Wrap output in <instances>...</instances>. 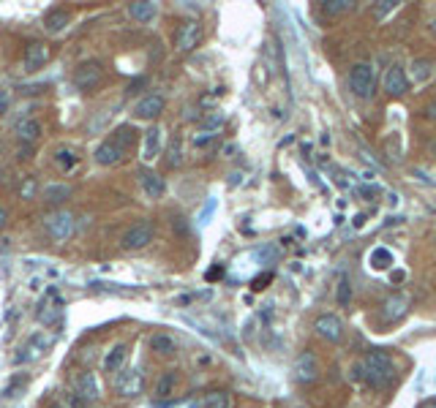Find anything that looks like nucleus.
<instances>
[{
  "mask_svg": "<svg viewBox=\"0 0 436 408\" xmlns=\"http://www.w3.org/2000/svg\"><path fill=\"white\" fill-rule=\"evenodd\" d=\"M352 379L368 384L371 389H387L395 379V365L385 351H371L352 365Z\"/></svg>",
  "mask_w": 436,
  "mask_h": 408,
  "instance_id": "nucleus-1",
  "label": "nucleus"
},
{
  "mask_svg": "<svg viewBox=\"0 0 436 408\" xmlns=\"http://www.w3.org/2000/svg\"><path fill=\"white\" fill-rule=\"evenodd\" d=\"M44 229L50 234L55 242H66L74 237V229H77V221L69 210H55L44 218Z\"/></svg>",
  "mask_w": 436,
  "mask_h": 408,
  "instance_id": "nucleus-2",
  "label": "nucleus"
},
{
  "mask_svg": "<svg viewBox=\"0 0 436 408\" xmlns=\"http://www.w3.org/2000/svg\"><path fill=\"white\" fill-rule=\"evenodd\" d=\"M349 90L363 99V101H368L371 96H374V87H377V79H374V68L368 66V63H355L352 68H349Z\"/></svg>",
  "mask_w": 436,
  "mask_h": 408,
  "instance_id": "nucleus-3",
  "label": "nucleus"
},
{
  "mask_svg": "<svg viewBox=\"0 0 436 408\" xmlns=\"http://www.w3.org/2000/svg\"><path fill=\"white\" fill-rule=\"evenodd\" d=\"M104 79V66L99 60H87V63H79L77 71H74V85L82 93H90L101 85Z\"/></svg>",
  "mask_w": 436,
  "mask_h": 408,
  "instance_id": "nucleus-4",
  "label": "nucleus"
},
{
  "mask_svg": "<svg viewBox=\"0 0 436 408\" xmlns=\"http://www.w3.org/2000/svg\"><path fill=\"white\" fill-rule=\"evenodd\" d=\"M150 242H153V224H148V221L134 224V226L126 229V234L120 237V248H123V251H142V248H148Z\"/></svg>",
  "mask_w": 436,
  "mask_h": 408,
  "instance_id": "nucleus-5",
  "label": "nucleus"
},
{
  "mask_svg": "<svg viewBox=\"0 0 436 408\" xmlns=\"http://www.w3.org/2000/svg\"><path fill=\"white\" fill-rule=\"evenodd\" d=\"M314 332H316V337H322L328 343H341L344 340V321L335 313H322L314 321Z\"/></svg>",
  "mask_w": 436,
  "mask_h": 408,
  "instance_id": "nucleus-6",
  "label": "nucleus"
},
{
  "mask_svg": "<svg viewBox=\"0 0 436 408\" xmlns=\"http://www.w3.org/2000/svg\"><path fill=\"white\" fill-rule=\"evenodd\" d=\"M292 376H295V381L303 384V386H308V384H316V379H319V359H316V354L303 351L300 357L295 359Z\"/></svg>",
  "mask_w": 436,
  "mask_h": 408,
  "instance_id": "nucleus-7",
  "label": "nucleus"
},
{
  "mask_svg": "<svg viewBox=\"0 0 436 408\" xmlns=\"http://www.w3.org/2000/svg\"><path fill=\"white\" fill-rule=\"evenodd\" d=\"M115 389H118L120 398H139L145 392V376H142V370L139 367H131L126 373H120L118 381H115Z\"/></svg>",
  "mask_w": 436,
  "mask_h": 408,
  "instance_id": "nucleus-8",
  "label": "nucleus"
},
{
  "mask_svg": "<svg viewBox=\"0 0 436 408\" xmlns=\"http://www.w3.org/2000/svg\"><path fill=\"white\" fill-rule=\"evenodd\" d=\"M50 63V44H44V41H30L25 47V54H22V66H25V71H38V68H44Z\"/></svg>",
  "mask_w": 436,
  "mask_h": 408,
  "instance_id": "nucleus-9",
  "label": "nucleus"
},
{
  "mask_svg": "<svg viewBox=\"0 0 436 408\" xmlns=\"http://www.w3.org/2000/svg\"><path fill=\"white\" fill-rule=\"evenodd\" d=\"M407 90H409L407 68H404L401 63H393L385 74V93L387 96H393V99H398V96H404Z\"/></svg>",
  "mask_w": 436,
  "mask_h": 408,
  "instance_id": "nucleus-10",
  "label": "nucleus"
},
{
  "mask_svg": "<svg viewBox=\"0 0 436 408\" xmlns=\"http://www.w3.org/2000/svg\"><path fill=\"white\" fill-rule=\"evenodd\" d=\"M199 38H202V25H199L197 20H188V22H183V25L178 27V36H175V44H178V52H191V50H197Z\"/></svg>",
  "mask_w": 436,
  "mask_h": 408,
  "instance_id": "nucleus-11",
  "label": "nucleus"
},
{
  "mask_svg": "<svg viewBox=\"0 0 436 408\" xmlns=\"http://www.w3.org/2000/svg\"><path fill=\"white\" fill-rule=\"evenodd\" d=\"M164 106H167V99H164L161 93H148L145 99L136 101L134 115H136L139 120H155V117L164 112Z\"/></svg>",
  "mask_w": 436,
  "mask_h": 408,
  "instance_id": "nucleus-12",
  "label": "nucleus"
},
{
  "mask_svg": "<svg viewBox=\"0 0 436 408\" xmlns=\"http://www.w3.org/2000/svg\"><path fill=\"white\" fill-rule=\"evenodd\" d=\"M74 395L82 398L85 403H93V400H99V381H96V376L93 373H79L77 379H74Z\"/></svg>",
  "mask_w": 436,
  "mask_h": 408,
  "instance_id": "nucleus-13",
  "label": "nucleus"
},
{
  "mask_svg": "<svg viewBox=\"0 0 436 408\" xmlns=\"http://www.w3.org/2000/svg\"><path fill=\"white\" fill-rule=\"evenodd\" d=\"M161 139H164V131L158 126L145 131V142H142V161L145 163H150V161L158 158V153H161Z\"/></svg>",
  "mask_w": 436,
  "mask_h": 408,
  "instance_id": "nucleus-14",
  "label": "nucleus"
},
{
  "mask_svg": "<svg viewBox=\"0 0 436 408\" xmlns=\"http://www.w3.org/2000/svg\"><path fill=\"white\" fill-rule=\"evenodd\" d=\"M123 155H126L123 147H118L112 139H106V142H101V145L96 147V163H101V166H115V163L123 161Z\"/></svg>",
  "mask_w": 436,
  "mask_h": 408,
  "instance_id": "nucleus-15",
  "label": "nucleus"
},
{
  "mask_svg": "<svg viewBox=\"0 0 436 408\" xmlns=\"http://www.w3.org/2000/svg\"><path fill=\"white\" fill-rule=\"evenodd\" d=\"M126 359H129V346H126V343H118V346H112L109 354L104 357V370H106V373H118V370H123Z\"/></svg>",
  "mask_w": 436,
  "mask_h": 408,
  "instance_id": "nucleus-16",
  "label": "nucleus"
},
{
  "mask_svg": "<svg viewBox=\"0 0 436 408\" xmlns=\"http://www.w3.org/2000/svg\"><path fill=\"white\" fill-rule=\"evenodd\" d=\"M407 77H409V82H414V85L428 82V79L434 77V63H431L428 57H417V60H412Z\"/></svg>",
  "mask_w": 436,
  "mask_h": 408,
  "instance_id": "nucleus-17",
  "label": "nucleus"
},
{
  "mask_svg": "<svg viewBox=\"0 0 436 408\" xmlns=\"http://www.w3.org/2000/svg\"><path fill=\"white\" fill-rule=\"evenodd\" d=\"M175 386H178V370H164L155 381V398L167 400L169 395H175Z\"/></svg>",
  "mask_w": 436,
  "mask_h": 408,
  "instance_id": "nucleus-18",
  "label": "nucleus"
},
{
  "mask_svg": "<svg viewBox=\"0 0 436 408\" xmlns=\"http://www.w3.org/2000/svg\"><path fill=\"white\" fill-rule=\"evenodd\" d=\"M139 182H142V191H145V194H148L150 199H158V196H161V194L167 191V185H164V177H158L155 172H148V169H145V172L139 175Z\"/></svg>",
  "mask_w": 436,
  "mask_h": 408,
  "instance_id": "nucleus-19",
  "label": "nucleus"
},
{
  "mask_svg": "<svg viewBox=\"0 0 436 408\" xmlns=\"http://www.w3.org/2000/svg\"><path fill=\"white\" fill-rule=\"evenodd\" d=\"M150 349H153L155 354H161V357H169V354L178 351V343H175L172 335H167V332H155L153 337H150Z\"/></svg>",
  "mask_w": 436,
  "mask_h": 408,
  "instance_id": "nucleus-20",
  "label": "nucleus"
},
{
  "mask_svg": "<svg viewBox=\"0 0 436 408\" xmlns=\"http://www.w3.org/2000/svg\"><path fill=\"white\" fill-rule=\"evenodd\" d=\"M407 316V300L404 297H390L385 305H382V319L385 321H398V319H404Z\"/></svg>",
  "mask_w": 436,
  "mask_h": 408,
  "instance_id": "nucleus-21",
  "label": "nucleus"
},
{
  "mask_svg": "<svg viewBox=\"0 0 436 408\" xmlns=\"http://www.w3.org/2000/svg\"><path fill=\"white\" fill-rule=\"evenodd\" d=\"M129 14L136 20V22H153V17L158 14V3H150V0H142V3H131Z\"/></svg>",
  "mask_w": 436,
  "mask_h": 408,
  "instance_id": "nucleus-22",
  "label": "nucleus"
},
{
  "mask_svg": "<svg viewBox=\"0 0 436 408\" xmlns=\"http://www.w3.org/2000/svg\"><path fill=\"white\" fill-rule=\"evenodd\" d=\"M69 22H71V17H69L66 8H55V11H50V14L44 17V27H47L50 33H60L63 27H69Z\"/></svg>",
  "mask_w": 436,
  "mask_h": 408,
  "instance_id": "nucleus-23",
  "label": "nucleus"
},
{
  "mask_svg": "<svg viewBox=\"0 0 436 408\" xmlns=\"http://www.w3.org/2000/svg\"><path fill=\"white\" fill-rule=\"evenodd\" d=\"M17 136H20L25 145L38 142V136H41V123H38V120H22V123L17 126Z\"/></svg>",
  "mask_w": 436,
  "mask_h": 408,
  "instance_id": "nucleus-24",
  "label": "nucleus"
},
{
  "mask_svg": "<svg viewBox=\"0 0 436 408\" xmlns=\"http://www.w3.org/2000/svg\"><path fill=\"white\" fill-rule=\"evenodd\" d=\"M41 196H44V202H50V204H63L71 196V188H69V185H44Z\"/></svg>",
  "mask_w": 436,
  "mask_h": 408,
  "instance_id": "nucleus-25",
  "label": "nucleus"
},
{
  "mask_svg": "<svg viewBox=\"0 0 436 408\" xmlns=\"http://www.w3.org/2000/svg\"><path fill=\"white\" fill-rule=\"evenodd\" d=\"M112 142H115L118 147L129 150L131 145L136 142V128H134V126H120V128H115V136H112Z\"/></svg>",
  "mask_w": 436,
  "mask_h": 408,
  "instance_id": "nucleus-26",
  "label": "nucleus"
},
{
  "mask_svg": "<svg viewBox=\"0 0 436 408\" xmlns=\"http://www.w3.org/2000/svg\"><path fill=\"white\" fill-rule=\"evenodd\" d=\"M205 408H232V395L227 389H216L205 398Z\"/></svg>",
  "mask_w": 436,
  "mask_h": 408,
  "instance_id": "nucleus-27",
  "label": "nucleus"
},
{
  "mask_svg": "<svg viewBox=\"0 0 436 408\" xmlns=\"http://www.w3.org/2000/svg\"><path fill=\"white\" fill-rule=\"evenodd\" d=\"M390 264H393V254L385 251V248H377V251L371 254V267H374V270H387Z\"/></svg>",
  "mask_w": 436,
  "mask_h": 408,
  "instance_id": "nucleus-28",
  "label": "nucleus"
},
{
  "mask_svg": "<svg viewBox=\"0 0 436 408\" xmlns=\"http://www.w3.org/2000/svg\"><path fill=\"white\" fill-rule=\"evenodd\" d=\"M167 163L175 169V166H180L183 163V145H180V139L175 136L172 142H169V150H167Z\"/></svg>",
  "mask_w": 436,
  "mask_h": 408,
  "instance_id": "nucleus-29",
  "label": "nucleus"
},
{
  "mask_svg": "<svg viewBox=\"0 0 436 408\" xmlns=\"http://www.w3.org/2000/svg\"><path fill=\"white\" fill-rule=\"evenodd\" d=\"M349 303H352V283H349V278H341V283H338V305L349 307Z\"/></svg>",
  "mask_w": 436,
  "mask_h": 408,
  "instance_id": "nucleus-30",
  "label": "nucleus"
},
{
  "mask_svg": "<svg viewBox=\"0 0 436 408\" xmlns=\"http://www.w3.org/2000/svg\"><path fill=\"white\" fill-rule=\"evenodd\" d=\"M322 8H325V14H344V11H349L352 8V3L349 0H328V3H322Z\"/></svg>",
  "mask_w": 436,
  "mask_h": 408,
  "instance_id": "nucleus-31",
  "label": "nucleus"
},
{
  "mask_svg": "<svg viewBox=\"0 0 436 408\" xmlns=\"http://www.w3.org/2000/svg\"><path fill=\"white\" fill-rule=\"evenodd\" d=\"M38 319H41L44 324H55V321L60 319V307H55V305H41V310H38Z\"/></svg>",
  "mask_w": 436,
  "mask_h": 408,
  "instance_id": "nucleus-32",
  "label": "nucleus"
},
{
  "mask_svg": "<svg viewBox=\"0 0 436 408\" xmlns=\"http://www.w3.org/2000/svg\"><path fill=\"white\" fill-rule=\"evenodd\" d=\"M36 191H38V182H36L33 177H25V182L20 185V196H22V199H33Z\"/></svg>",
  "mask_w": 436,
  "mask_h": 408,
  "instance_id": "nucleus-33",
  "label": "nucleus"
},
{
  "mask_svg": "<svg viewBox=\"0 0 436 408\" xmlns=\"http://www.w3.org/2000/svg\"><path fill=\"white\" fill-rule=\"evenodd\" d=\"M60 406L63 408H87V403H85L82 398H77V395H66V398L60 400Z\"/></svg>",
  "mask_w": 436,
  "mask_h": 408,
  "instance_id": "nucleus-34",
  "label": "nucleus"
},
{
  "mask_svg": "<svg viewBox=\"0 0 436 408\" xmlns=\"http://www.w3.org/2000/svg\"><path fill=\"white\" fill-rule=\"evenodd\" d=\"M57 163H60V166H66V169H71V166L77 163V155L69 153V150H60V153H57Z\"/></svg>",
  "mask_w": 436,
  "mask_h": 408,
  "instance_id": "nucleus-35",
  "label": "nucleus"
},
{
  "mask_svg": "<svg viewBox=\"0 0 436 408\" xmlns=\"http://www.w3.org/2000/svg\"><path fill=\"white\" fill-rule=\"evenodd\" d=\"M8 106H11V90L0 87V115H6V112H8Z\"/></svg>",
  "mask_w": 436,
  "mask_h": 408,
  "instance_id": "nucleus-36",
  "label": "nucleus"
},
{
  "mask_svg": "<svg viewBox=\"0 0 436 408\" xmlns=\"http://www.w3.org/2000/svg\"><path fill=\"white\" fill-rule=\"evenodd\" d=\"M6 224H8V207H0V231L6 229Z\"/></svg>",
  "mask_w": 436,
  "mask_h": 408,
  "instance_id": "nucleus-37",
  "label": "nucleus"
},
{
  "mask_svg": "<svg viewBox=\"0 0 436 408\" xmlns=\"http://www.w3.org/2000/svg\"><path fill=\"white\" fill-rule=\"evenodd\" d=\"M270 281V275H259L257 281H254V289H265V283Z\"/></svg>",
  "mask_w": 436,
  "mask_h": 408,
  "instance_id": "nucleus-38",
  "label": "nucleus"
},
{
  "mask_svg": "<svg viewBox=\"0 0 436 408\" xmlns=\"http://www.w3.org/2000/svg\"><path fill=\"white\" fill-rule=\"evenodd\" d=\"M420 408H436V400H426V403H423Z\"/></svg>",
  "mask_w": 436,
  "mask_h": 408,
  "instance_id": "nucleus-39",
  "label": "nucleus"
},
{
  "mask_svg": "<svg viewBox=\"0 0 436 408\" xmlns=\"http://www.w3.org/2000/svg\"><path fill=\"white\" fill-rule=\"evenodd\" d=\"M434 33H436V22H434Z\"/></svg>",
  "mask_w": 436,
  "mask_h": 408,
  "instance_id": "nucleus-40",
  "label": "nucleus"
},
{
  "mask_svg": "<svg viewBox=\"0 0 436 408\" xmlns=\"http://www.w3.org/2000/svg\"><path fill=\"white\" fill-rule=\"evenodd\" d=\"M297 408H306V406H297Z\"/></svg>",
  "mask_w": 436,
  "mask_h": 408,
  "instance_id": "nucleus-41",
  "label": "nucleus"
},
{
  "mask_svg": "<svg viewBox=\"0 0 436 408\" xmlns=\"http://www.w3.org/2000/svg\"><path fill=\"white\" fill-rule=\"evenodd\" d=\"M0 150H3V145H0Z\"/></svg>",
  "mask_w": 436,
  "mask_h": 408,
  "instance_id": "nucleus-42",
  "label": "nucleus"
}]
</instances>
